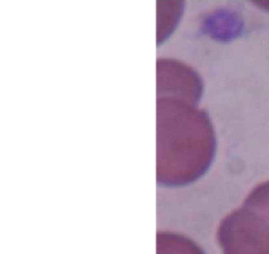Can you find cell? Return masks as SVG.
I'll use <instances>...</instances> for the list:
<instances>
[{
  "label": "cell",
  "instance_id": "1",
  "mask_svg": "<svg viewBox=\"0 0 269 254\" xmlns=\"http://www.w3.org/2000/svg\"><path fill=\"white\" fill-rule=\"evenodd\" d=\"M226 254H269V183L259 186L244 209L224 224Z\"/></svg>",
  "mask_w": 269,
  "mask_h": 254
},
{
  "label": "cell",
  "instance_id": "2",
  "mask_svg": "<svg viewBox=\"0 0 269 254\" xmlns=\"http://www.w3.org/2000/svg\"><path fill=\"white\" fill-rule=\"evenodd\" d=\"M256 5L263 6V8H269V2H256Z\"/></svg>",
  "mask_w": 269,
  "mask_h": 254
}]
</instances>
